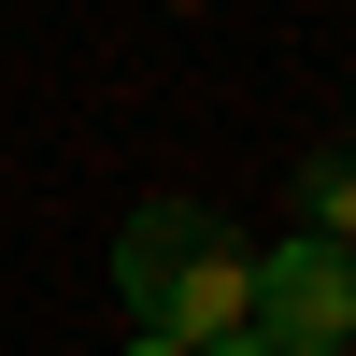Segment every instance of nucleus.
I'll return each mask as SVG.
<instances>
[{
  "mask_svg": "<svg viewBox=\"0 0 356 356\" xmlns=\"http://www.w3.org/2000/svg\"><path fill=\"white\" fill-rule=\"evenodd\" d=\"M114 314L129 328H157V342H228V328H257V243H228L200 200H143V214H114Z\"/></svg>",
  "mask_w": 356,
  "mask_h": 356,
  "instance_id": "obj_1",
  "label": "nucleus"
},
{
  "mask_svg": "<svg viewBox=\"0 0 356 356\" xmlns=\"http://www.w3.org/2000/svg\"><path fill=\"white\" fill-rule=\"evenodd\" d=\"M257 342L271 356H356V243L285 228V243L257 257Z\"/></svg>",
  "mask_w": 356,
  "mask_h": 356,
  "instance_id": "obj_2",
  "label": "nucleus"
},
{
  "mask_svg": "<svg viewBox=\"0 0 356 356\" xmlns=\"http://www.w3.org/2000/svg\"><path fill=\"white\" fill-rule=\"evenodd\" d=\"M300 200H314L300 228H328V243H356V143H328V157L300 171Z\"/></svg>",
  "mask_w": 356,
  "mask_h": 356,
  "instance_id": "obj_3",
  "label": "nucleus"
},
{
  "mask_svg": "<svg viewBox=\"0 0 356 356\" xmlns=\"http://www.w3.org/2000/svg\"><path fill=\"white\" fill-rule=\"evenodd\" d=\"M114 356H186V342H157V328H129V342H114Z\"/></svg>",
  "mask_w": 356,
  "mask_h": 356,
  "instance_id": "obj_4",
  "label": "nucleus"
},
{
  "mask_svg": "<svg viewBox=\"0 0 356 356\" xmlns=\"http://www.w3.org/2000/svg\"><path fill=\"white\" fill-rule=\"evenodd\" d=\"M200 356H271V342H257V328H228V342H200Z\"/></svg>",
  "mask_w": 356,
  "mask_h": 356,
  "instance_id": "obj_5",
  "label": "nucleus"
}]
</instances>
